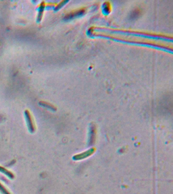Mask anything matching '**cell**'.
I'll use <instances>...</instances> for the list:
<instances>
[{"label": "cell", "instance_id": "3957f363", "mask_svg": "<svg viewBox=\"0 0 173 194\" xmlns=\"http://www.w3.org/2000/svg\"><path fill=\"white\" fill-rule=\"evenodd\" d=\"M0 193L2 194H11L4 185L0 182Z\"/></svg>", "mask_w": 173, "mask_h": 194}, {"label": "cell", "instance_id": "6da1fadb", "mask_svg": "<svg viewBox=\"0 0 173 194\" xmlns=\"http://www.w3.org/2000/svg\"><path fill=\"white\" fill-rule=\"evenodd\" d=\"M25 116L28 130L31 134H33L35 131V127L30 112L28 111V110L25 111Z\"/></svg>", "mask_w": 173, "mask_h": 194}, {"label": "cell", "instance_id": "7a4b0ae2", "mask_svg": "<svg viewBox=\"0 0 173 194\" xmlns=\"http://www.w3.org/2000/svg\"><path fill=\"white\" fill-rule=\"evenodd\" d=\"M0 172L5 175L10 180H13L15 178V176L13 173L2 166H0Z\"/></svg>", "mask_w": 173, "mask_h": 194}]
</instances>
